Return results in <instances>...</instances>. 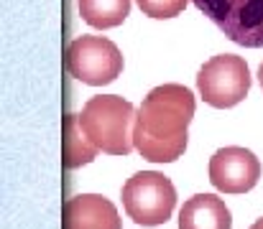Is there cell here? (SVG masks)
Returning <instances> with one entry per match:
<instances>
[{
	"label": "cell",
	"mask_w": 263,
	"mask_h": 229,
	"mask_svg": "<svg viewBox=\"0 0 263 229\" xmlns=\"http://www.w3.org/2000/svg\"><path fill=\"white\" fill-rule=\"evenodd\" d=\"M194 5L235 44L263 46V0H194Z\"/></svg>",
	"instance_id": "6"
},
{
	"label": "cell",
	"mask_w": 263,
	"mask_h": 229,
	"mask_svg": "<svg viewBox=\"0 0 263 229\" xmlns=\"http://www.w3.org/2000/svg\"><path fill=\"white\" fill-rule=\"evenodd\" d=\"M62 229H123L112 201L97 194H80L64 204Z\"/></svg>",
	"instance_id": "8"
},
{
	"label": "cell",
	"mask_w": 263,
	"mask_h": 229,
	"mask_svg": "<svg viewBox=\"0 0 263 229\" xmlns=\"http://www.w3.org/2000/svg\"><path fill=\"white\" fill-rule=\"evenodd\" d=\"M176 206V189L169 176L159 171H141L123 186V209L141 227L166 224Z\"/></svg>",
	"instance_id": "3"
},
{
	"label": "cell",
	"mask_w": 263,
	"mask_h": 229,
	"mask_svg": "<svg viewBox=\"0 0 263 229\" xmlns=\"http://www.w3.org/2000/svg\"><path fill=\"white\" fill-rule=\"evenodd\" d=\"M258 81H261V87H263V64H261V69H258Z\"/></svg>",
	"instance_id": "14"
},
{
	"label": "cell",
	"mask_w": 263,
	"mask_h": 229,
	"mask_svg": "<svg viewBox=\"0 0 263 229\" xmlns=\"http://www.w3.org/2000/svg\"><path fill=\"white\" fill-rule=\"evenodd\" d=\"M251 229H263V219H258V222H256V224H253Z\"/></svg>",
	"instance_id": "13"
},
{
	"label": "cell",
	"mask_w": 263,
	"mask_h": 229,
	"mask_svg": "<svg viewBox=\"0 0 263 229\" xmlns=\"http://www.w3.org/2000/svg\"><path fill=\"white\" fill-rule=\"evenodd\" d=\"M67 72L92 87H102L115 81L123 72V54L120 49L102 36H80L67 46L64 56Z\"/></svg>",
	"instance_id": "5"
},
{
	"label": "cell",
	"mask_w": 263,
	"mask_h": 229,
	"mask_svg": "<svg viewBox=\"0 0 263 229\" xmlns=\"http://www.w3.org/2000/svg\"><path fill=\"white\" fill-rule=\"evenodd\" d=\"M179 229H233L230 209L215 194H197L184 201Z\"/></svg>",
	"instance_id": "9"
},
{
	"label": "cell",
	"mask_w": 263,
	"mask_h": 229,
	"mask_svg": "<svg viewBox=\"0 0 263 229\" xmlns=\"http://www.w3.org/2000/svg\"><path fill=\"white\" fill-rule=\"evenodd\" d=\"M194 117V94L181 84L151 89L133 122L136 151L151 163H174L186 151L189 122Z\"/></svg>",
	"instance_id": "1"
},
{
	"label": "cell",
	"mask_w": 263,
	"mask_h": 229,
	"mask_svg": "<svg viewBox=\"0 0 263 229\" xmlns=\"http://www.w3.org/2000/svg\"><path fill=\"white\" fill-rule=\"evenodd\" d=\"M189 0H138V8L148 18H174L186 8Z\"/></svg>",
	"instance_id": "12"
},
{
	"label": "cell",
	"mask_w": 263,
	"mask_h": 229,
	"mask_svg": "<svg viewBox=\"0 0 263 229\" xmlns=\"http://www.w3.org/2000/svg\"><path fill=\"white\" fill-rule=\"evenodd\" d=\"M64 165L67 168H80L85 163H92L100 148L89 140L80 125V115H67L64 117Z\"/></svg>",
	"instance_id": "10"
},
{
	"label": "cell",
	"mask_w": 263,
	"mask_h": 229,
	"mask_svg": "<svg viewBox=\"0 0 263 229\" xmlns=\"http://www.w3.org/2000/svg\"><path fill=\"white\" fill-rule=\"evenodd\" d=\"M261 178V163L248 148H220L210 158V181L217 191L246 194Z\"/></svg>",
	"instance_id": "7"
},
{
	"label": "cell",
	"mask_w": 263,
	"mask_h": 229,
	"mask_svg": "<svg viewBox=\"0 0 263 229\" xmlns=\"http://www.w3.org/2000/svg\"><path fill=\"white\" fill-rule=\"evenodd\" d=\"M80 15L92 28H115L130 15V0H80Z\"/></svg>",
	"instance_id": "11"
},
{
	"label": "cell",
	"mask_w": 263,
	"mask_h": 229,
	"mask_svg": "<svg viewBox=\"0 0 263 229\" xmlns=\"http://www.w3.org/2000/svg\"><path fill=\"white\" fill-rule=\"evenodd\" d=\"M133 122H136L133 105L118 94L92 97L80 112V125L85 135L102 153L110 155H128L136 148L130 128Z\"/></svg>",
	"instance_id": "2"
},
{
	"label": "cell",
	"mask_w": 263,
	"mask_h": 229,
	"mask_svg": "<svg viewBox=\"0 0 263 229\" xmlns=\"http://www.w3.org/2000/svg\"><path fill=\"white\" fill-rule=\"evenodd\" d=\"M197 89L202 99L217 110L235 107L246 99L251 89V72L246 59L235 54H220L204 61V67L197 74Z\"/></svg>",
	"instance_id": "4"
}]
</instances>
